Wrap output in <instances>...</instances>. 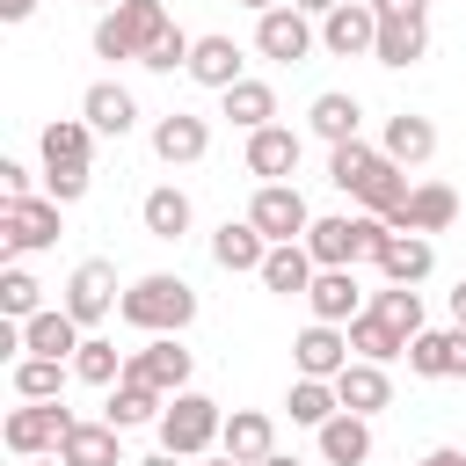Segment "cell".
Masks as SVG:
<instances>
[{"label": "cell", "instance_id": "obj_50", "mask_svg": "<svg viewBox=\"0 0 466 466\" xmlns=\"http://www.w3.org/2000/svg\"><path fill=\"white\" fill-rule=\"evenodd\" d=\"M451 328H466V284L451 291Z\"/></svg>", "mask_w": 466, "mask_h": 466}, {"label": "cell", "instance_id": "obj_16", "mask_svg": "<svg viewBox=\"0 0 466 466\" xmlns=\"http://www.w3.org/2000/svg\"><path fill=\"white\" fill-rule=\"evenodd\" d=\"M218 451H226V459H240V466H262V459H277V422H269L262 408H233V415H226Z\"/></svg>", "mask_w": 466, "mask_h": 466}, {"label": "cell", "instance_id": "obj_42", "mask_svg": "<svg viewBox=\"0 0 466 466\" xmlns=\"http://www.w3.org/2000/svg\"><path fill=\"white\" fill-rule=\"evenodd\" d=\"M36 291H44V284H36L22 262H7V269H0V313H7V320H36V313H44V306H36Z\"/></svg>", "mask_w": 466, "mask_h": 466}, {"label": "cell", "instance_id": "obj_53", "mask_svg": "<svg viewBox=\"0 0 466 466\" xmlns=\"http://www.w3.org/2000/svg\"><path fill=\"white\" fill-rule=\"evenodd\" d=\"M22 466H66V459H58V451H51V459H22Z\"/></svg>", "mask_w": 466, "mask_h": 466}, {"label": "cell", "instance_id": "obj_1", "mask_svg": "<svg viewBox=\"0 0 466 466\" xmlns=\"http://www.w3.org/2000/svg\"><path fill=\"white\" fill-rule=\"evenodd\" d=\"M386 240H393V226L386 218H371V211H335V218H313V233H306V255L320 262V269H357V262H379L386 255Z\"/></svg>", "mask_w": 466, "mask_h": 466}, {"label": "cell", "instance_id": "obj_26", "mask_svg": "<svg viewBox=\"0 0 466 466\" xmlns=\"http://www.w3.org/2000/svg\"><path fill=\"white\" fill-rule=\"evenodd\" d=\"M408 197H415V182H408V167H393V160H379V167H371V182L357 189V204H364L371 218H386V226H400Z\"/></svg>", "mask_w": 466, "mask_h": 466}, {"label": "cell", "instance_id": "obj_52", "mask_svg": "<svg viewBox=\"0 0 466 466\" xmlns=\"http://www.w3.org/2000/svg\"><path fill=\"white\" fill-rule=\"evenodd\" d=\"M240 7H255V15H269V7H284V0H240Z\"/></svg>", "mask_w": 466, "mask_h": 466}, {"label": "cell", "instance_id": "obj_43", "mask_svg": "<svg viewBox=\"0 0 466 466\" xmlns=\"http://www.w3.org/2000/svg\"><path fill=\"white\" fill-rule=\"evenodd\" d=\"M189 51H197V36H189V29H167V36L146 51V66H153V73H175V66L189 73Z\"/></svg>", "mask_w": 466, "mask_h": 466}, {"label": "cell", "instance_id": "obj_39", "mask_svg": "<svg viewBox=\"0 0 466 466\" xmlns=\"http://www.w3.org/2000/svg\"><path fill=\"white\" fill-rule=\"evenodd\" d=\"M124 364H131V357H116V342L87 335V342H80V357H73V379H80V386H116V379H124Z\"/></svg>", "mask_w": 466, "mask_h": 466}, {"label": "cell", "instance_id": "obj_33", "mask_svg": "<svg viewBox=\"0 0 466 466\" xmlns=\"http://www.w3.org/2000/svg\"><path fill=\"white\" fill-rule=\"evenodd\" d=\"M350 350H357L364 364H393V357H408V335H400V328H386V320L364 306V313L350 320Z\"/></svg>", "mask_w": 466, "mask_h": 466}, {"label": "cell", "instance_id": "obj_36", "mask_svg": "<svg viewBox=\"0 0 466 466\" xmlns=\"http://www.w3.org/2000/svg\"><path fill=\"white\" fill-rule=\"evenodd\" d=\"M386 153L379 146H364V138H350V146H328V182L342 189V197H357L364 182H371V167H379Z\"/></svg>", "mask_w": 466, "mask_h": 466}, {"label": "cell", "instance_id": "obj_9", "mask_svg": "<svg viewBox=\"0 0 466 466\" xmlns=\"http://www.w3.org/2000/svg\"><path fill=\"white\" fill-rule=\"evenodd\" d=\"M116 299H124V291H116V269H109L102 255H87V262L66 277V299H58V306H66L80 328H95V320H109V313H116Z\"/></svg>", "mask_w": 466, "mask_h": 466}, {"label": "cell", "instance_id": "obj_51", "mask_svg": "<svg viewBox=\"0 0 466 466\" xmlns=\"http://www.w3.org/2000/svg\"><path fill=\"white\" fill-rule=\"evenodd\" d=\"M131 466H175V451H153V459H131Z\"/></svg>", "mask_w": 466, "mask_h": 466}, {"label": "cell", "instance_id": "obj_3", "mask_svg": "<svg viewBox=\"0 0 466 466\" xmlns=\"http://www.w3.org/2000/svg\"><path fill=\"white\" fill-rule=\"evenodd\" d=\"M167 29H175V22H167L160 0H116V7L95 22V58H116V66L138 58V66H146V51H153Z\"/></svg>", "mask_w": 466, "mask_h": 466}, {"label": "cell", "instance_id": "obj_55", "mask_svg": "<svg viewBox=\"0 0 466 466\" xmlns=\"http://www.w3.org/2000/svg\"><path fill=\"white\" fill-rule=\"evenodd\" d=\"M204 466H240V459H226V451H218V459H204Z\"/></svg>", "mask_w": 466, "mask_h": 466}, {"label": "cell", "instance_id": "obj_15", "mask_svg": "<svg viewBox=\"0 0 466 466\" xmlns=\"http://www.w3.org/2000/svg\"><path fill=\"white\" fill-rule=\"evenodd\" d=\"M306 306H313V320L350 328V320L364 313V284H357V269H320V277H313V291H306Z\"/></svg>", "mask_w": 466, "mask_h": 466}, {"label": "cell", "instance_id": "obj_19", "mask_svg": "<svg viewBox=\"0 0 466 466\" xmlns=\"http://www.w3.org/2000/svg\"><path fill=\"white\" fill-rule=\"evenodd\" d=\"M379 153H386L393 167H422V160L437 153V124H430V116H415V109H400V116H386Z\"/></svg>", "mask_w": 466, "mask_h": 466}, {"label": "cell", "instance_id": "obj_11", "mask_svg": "<svg viewBox=\"0 0 466 466\" xmlns=\"http://www.w3.org/2000/svg\"><path fill=\"white\" fill-rule=\"evenodd\" d=\"M320 44H328L335 58H371V51H379V7H371V0H342V7L320 22Z\"/></svg>", "mask_w": 466, "mask_h": 466}, {"label": "cell", "instance_id": "obj_29", "mask_svg": "<svg viewBox=\"0 0 466 466\" xmlns=\"http://www.w3.org/2000/svg\"><path fill=\"white\" fill-rule=\"evenodd\" d=\"M36 146H44V167H87V146H95V124H87V116H51Z\"/></svg>", "mask_w": 466, "mask_h": 466}, {"label": "cell", "instance_id": "obj_28", "mask_svg": "<svg viewBox=\"0 0 466 466\" xmlns=\"http://www.w3.org/2000/svg\"><path fill=\"white\" fill-rule=\"evenodd\" d=\"M160 415H167V393H153L146 379H116L109 386V415H102L109 430H138V422H160Z\"/></svg>", "mask_w": 466, "mask_h": 466}, {"label": "cell", "instance_id": "obj_25", "mask_svg": "<svg viewBox=\"0 0 466 466\" xmlns=\"http://www.w3.org/2000/svg\"><path fill=\"white\" fill-rule=\"evenodd\" d=\"M58 459L66 466H131L124 459V430H109V422H73V437L58 444Z\"/></svg>", "mask_w": 466, "mask_h": 466}, {"label": "cell", "instance_id": "obj_8", "mask_svg": "<svg viewBox=\"0 0 466 466\" xmlns=\"http://www.w3.org/2000/svg\"><path fill=\"white\" fill-rule=\"evenodd\" d=\"M313 44H320V29H313V15H299L291 0H284V7H269V15H255V51H262V58L299 66Z\"/></svg>", "mask_w": 466, "mask_h": 466}, {"label": "cell", "instance_id": "obj_56", "mask_svg": "<svg viewBox=\"0 0 466 466\" xmlns=\"http://www.w3.org/2000/svg\"><path fill=\"white\" fill-rule=\"evenodd\" d=\"M95 7H116V0H95Z\"/></svg>", "mask_w": 466, "mask_h": 466}, {"label": "cell", "instance_id": "obj_24", "mask_svg": "<svg viewBox=\"0 0 466 466\" xmlns=\"http://www.w3.org/2000/svg\"><path fill=\"white\" fill-rule=\"evenodd\" d=\"M313 437H320V459H328V466H364V459H371V415H350V408H342V415L320 422Z\"/></svg>", "mask_w": 466, "mask_h": 466}, {"label": "cell", "instance_id": "obj_30", "mask_svg": "<svg viewBox=\"0 0 466 466\" xmlns=\"http://www.w3.org/2000/svg\"><path fill=\"white\" fill-rule=\"evenodd\" d=\"M379 269H386V284H422V277L437 269L430 233H393V240H386V255H379Z\"/></svg>", "mask_w": 466, "mask_h": 466}, {"label": "cell", "instance_id": "obj_40", "mask_svg": "<svg viewBox=\"0 0 466 466\" xmlns=\"http://www.w3.org/2000/svg\"><path fill=\"white\" fill-rule=\"evenodd\" d=\"M408 371L415 379H451V328H422L408 342Z\"/></svg>", "mask_w": 466, "mask_h": 466}, {"label": "cell", "instance_id": "obj_2", "mask_svg": "<svg viewBox=\"0 0 466 466\" xmlns=\"http://www.w3.org/2000/svg\"><path fill=\"white\" fill-rule=\"evenodd\" d=\"M116 313L138 328V335H182L189 320H197V291L182 284V277H167V269H153V277H138V284H124V299H116Z\"/></svg>", "mask_w": 466, "mask_h": 466}, {"label": "cell", "instance_id": "obj_31", "mask_svg": "<svg viewBox=\"0 0 466 466\" xmlns=\"http://www.w3.org/2000/svg\"><path fill=\"white\" fill-rule=\"evenodd\" d=\"M138 218H146V233H153V240H182L197 211H189V197H182L175 182H160V189H146V204H138Z\"/></svg>", "mask_w": 466, "mask_h": 466}, {"label": "cell", "instance_id": "obj_6", "mask_svg": "<svg viewBox=\"0 0 466 466\" xmlns=\"http://www.w3.org/2000/svg\"><path fill=\"white\" fill-rule=\"evenodd\" d=\"M248 218L262 226V240H269V248H284V240H306V233H313V211H306V197H299L291 182H262V189H255V204H248Z\"/></svg>", "mask_w": 466, "mask_h": 466}, {"label": "cell", "instance_id": "obj_54", "mask_svg": "<svg viewBox=\"0 0 466 466\" xmlns=\"http://www.w3.org/2000/svg\"><path fill=\"white\" fill-rule=\"evenodd\" d=\"M262 466H299V459H284V451H277V459H262Z\"/></svg>", "mask_w": 466, "mask_h": 466}, {"label": "cell", "instance_id": "obj_22", "mask_svg": "<svg viewBox=\"0 0 466 466\" xmlns=\"http://www.w3.org/2000/svg\"><path fill=\"white\" fill-rule=\"evenodd\" d=\"M451 218H459V189L451 182H415V197H408L393 233H444Z\"/></svg>", "mask_w": 466, "mask_h": 466}, {"label": "cell", "instance_id": "obj_45", "mask_svg": "<svg viewBox=\"0 0 466 466\" xmlns=\"http://www.w3.org/2000/svg\"><path fill=\"white\" fill-rule=\"evenodd\" d=\"M379 7V22H415V15H430V0H371Z\"/></svg>", "mask_w": 466, "mask_h": 466}, {"label": "cell", "instance_id": "obj_37", "mask_svg": "<svg viewBox=\"0 0 466 466\" xmlns=\"http://www.w3.org/2000/svg\"><path fill=\"white\" fill-rule=\"evenodd\" d=\"M291 422H306V430H320V422H335L342 415V400H335V379H291Z\"/></svg>", "mask_w": 466, "mask_h": 466}, {"label": "cell", "instance_id": "obj_13", "mask_svg": "<svg viewBox=\"0 0 466 466\" xmlns=\"http://www.w3.org/2000/svg\"><path fill=\"white\" fill-rule=\"evenodd\" d=\"M291 357H299V379H342V371H350V328L313 320V328L291 342Z\"/></svg>", "mask_w": 466, "mask_h": 466}, {"label": "cell", "instance_id": "obj_48", "mask_svg": "<svg viewBox=\"0 0 466 466\" xmlns=\"http://www.w3.org/2000/svg\"><path fill=\"white\" fill-rule=\"evenodd\" d=\"M291 7H299V15H313V22H328V15L342 7V0H291Z\"/></svg>", "mask_w": 466, "mask_h": 466}, {"label": "cell", "instance_id": "obj_47", "mask_svg": "<svg viewBox=\"0 0 466 466\" xmlns=\"http://www.w3.org/2000/svg\"><path fill=\"white\" fill-rule=\"evenodd\" d=\"M36 15V0H0V22H29Z\"/></svg>", "mask_w": 466, "mask_h": 466}, {"label": "cell", "instance_id": "obj_7", "mask_svg": "<svg viewBox=\"0 0 466 466\" xmlns=\"http://www.w3.org/2000/svg\"><path fill=\"white\" fill-rule=\"evenodd\" d=\"M189 371H197V357L182 350V335H153L146 350H131V364H124V379H146L153 393H189Z\"/></svg>", "mask_w": 466, "mask_h": 466}, {"label": "cell", "instance_id": "obj_46", "mask_svg": "<svg viewBox=\"0 0 466 466\" xmlns=\"http://www.w3.org/2000/svg\"><path fill=\"white\" fill-rule=\"evenodd\" d=\"M451 379H466V328H451Z\"/></svg>", "mask_w": 466, "mask_h": 466}, {"label": "cell", "instance_id": "obj_14", "mask_svg": "<svg viewBox=\"0 0 466 466\" xmlns=\"http://www.w3.org/2000/svg\"><path fill=\"white\" fill-rule=\"evenodd\" d=\"M299 153H306V138H299L291 124H262V131H248V175H262V182H284V175L299 167Z\"/></svg>", "mask_w": 466, "mask_h": 466}, {"label": "cell", "instance_id": "obj_49", "mask_svg": "<svg viewBox=\"0 0 466 466\" xmlns=\"http://www.w3.org/2000/svg\"><path fill=\"white\" fill-rule=\"evenodd\" d=\"M415 466H466V451H451V444H444V451H422Z\"/></svg>", "mask_w": 466, "mask_h": 466}, {"label": "cell", "instance_id": "obj_44", "mask_svg": "<svg viewBox=\"0 0 466 466\" xmlns=\"http://www.w3.org/2000/svg\"><path fill=\"white\" fill-rule=\"evenodd\" d=\"M87 182H95L87 167H44V197H51V204H80Z\"/></svg>", "mask_w": 466, "mask_h": 466}, {"label": "cell", "instance_id": "obj_21", "mask_svg": "<svg viewBox=\"0 0 466 466\" xmlns=\"http://www.w3.org/2000/svg\"><path fill=\"white\" fill-rule=\"evenodd\" d=\"M80 116H87L102 138H124V131L138 124V102H131V87H116V80H95V87L80 95Z\"/></svg>", "mask_w": 466, "mask_h": 466}, {"label": "cell", "instance_id": "obj_35", "mask_svg": "<svg viewBox=\"0 0 466 466\" xmlns=\"http://www.w3.org/2000/svg\"><path fill=\"white\" fill-rule=\"evenodd\" d=\"M218 102H226V116H233L240 131H262V124H277V87H269V80H240V87H226Z\"/></svg>", "mask_w": 466, "mask_h": 466}, {"label": "cell", "instance_id": "obj_23", "mask_svg": "<svg viewBox=\"0 0 466 466\" xmlns=\"http://www.w3.org/2000/svg\"><path fill=\"white\" fill-rule=\"evenodd\" d=\"M335 400H342L350 415H379V408L393 400V379H386V364H364V357H350V371L335 379Z\"/></svg>", "mask_w": 466, "mask_h": 466}, {"label": "cell", "instance_id": "obj_18", "mask_svg": "<svg viewBox=\"0 0 466 466\" xmlns=\"http://www.w3.org/2000/svg\"><path fill=\"white\" fill-rule=\"evenodd\" d=\"M22 335H29V357H58V364H73L80 342H87V328H80L66 306H44L36 320H22Z\"/></svg>", "mask_w": 466, "mask_h": 466}, {"label": "cell", "instance_id": "obj_4", "mask_svg": "<svg viewBox=\"0 0 466 466\" xmlns=\"http://www.w3.org/2000/svg\"><path fill=\"white\" fill-rule=\"evenodd\" d=\"M218 437H226V408H218L211 393H175V400H167V415H160V451L204 459Z\"/></svg>", "mask_w": 466, "mask_h": 466}, {"label": "cell", "instance_id": "obj_20", "mask_svg": "<svg viewBox=\"0 0 466 466\" xmlns=\"http://www.w3.org/2000/svg\"><path fill=\"white\" fill-rule=\"evenodd\" d=\"M189 80H197V87H218V95L240 87V80H248V73H240V44H233V36H197V51H189Z\"/></svg>", "mask_w": 466, "mask_h": 466}, {"label": "cell", "instance_id": "obj_12", "mask_svg": "<svg viewBox=\"0 0 466 466\" xmlns=\"http://www.w3.org/2000/svg\"><path fill=\"white\" fill-rule=\"evenodd\" d=\"M153 153H160L167 167H197V160L211 153V124L189 116V109H167V116L153 124Z\"/></svg>", "mask_w": 466, "mask_h": 466}, {"label": "cell", "instance_id": "obj_41", "mask_svg": "<svg viewBox=\"0 0 466 466\" xmlns=\"http://www.w3.org/2000/svg\"><path fill=\"white\" fill-rule=\"evenodd\" d=\"M15 393L22 400H58L66 393V364L58 357H22L15 364Z\"/></svg>", "mask_w": 466, "mask_h": 466}, {"label": "cell", "instance_id": "obj_10", "mask_svg": "<svg viewBox=\"0 0 466 466\" xmlns=\"http://www.w3.org/2000/svg\"><path fill=\"white\" fill-rule=\"evenodd\" d=\"M58 240V204L51 197H22V204H0V248L7 255H36Z\"/></svg>", "mask_w": 466, "mask_h": 466}, {"label": "cell", "instance_id": "obj_38", "mask_svg": "<svg viewBox=\"0 0 466 466\" xmlns=\"http://www.w3.org/2000/svg\"><path fill=\"white\" fill-rule=\"evenodd\" d=\"M371 313H379L386 328H400L408 342L422 335V291H415V284H386V291H371Z\"/></svg>", "mask_w": 466, "mask_h": 466}, {"label": "cell", "instance_id": "obj_5", "mask_svg": "<svg viewBox=\"0 0 466 466\" xmlns=\"http://www.w3.org/2000/svg\"><path fill=\"white\" fill-rule=\"evenodd\" d=\"M73 422H80V415H73V408H58V400H22V408L7 415V430H0V437H7V451H15V459H51V451L73 437Z\"/></svg>", "mask_w": 466, "mask_h": 466}, {"label": "cell", "instance_id": "obj_32", "mask_svg": "<svg viewBox=\"0 0 466 466\" xmlns=\"http://www.w3.org/2000/svg\"><path fill=\"white\" fill-rule=\"evenodd\" d=\"M306 124H313V138H328V146H350V138H357V124H364V109H357V95H313Z\"/></svg>", "mask_w": 466, "mask_h": 466}, {"label": "cell", "instance_id": "obj_17", "mask_svg": "<svg viewBox=\"0 0 466 466\" xmlns=\"http://www.w3.org/2000/svg\"><path fill=\"white\" fill-rule=\"evenodd\" d=\"M211 262H218V269H233V277H240V269H255V277H262V262H269L262 226H255V218H226V226L211 233Z\"/></svg>", "mask_w": 466, "mask_h": 466}, {"label": "cell", "instance_id": "obj_27", "mask_svg": "<svg viewBox=\"0 0 466 466\" xmlns=\"http://www.w3.org/2000/svg\"><path fill=\"white\" fill-rule=\"evenodd\" d=\"M313 277H320V262L306 255V240H284V248H269V262H262V284L284 291V299H306Z\"/></svg>", "mask_w": 466, "mask_h": 466}, {"label": "cell", "instance_id": "obj_34", "mask_svg": "<svg viewBox=\"0 0 466 466\" xmlns=\"http://www.w3.org/2000/svg\"><path fill=\"white\" fill-rule=\"evenodd\" d=\"M430 51V15H415V22H379V66H415Z\"/></svg>", "mask_w": 466, "mask_h": 466}]
</instances>
